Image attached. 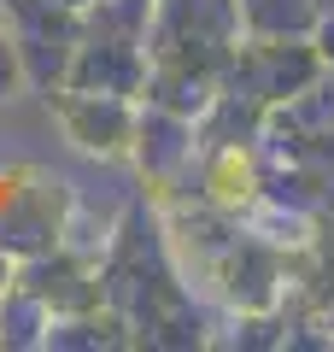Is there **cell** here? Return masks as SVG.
<instances>
[{
	"label": "cell",
	"mask_w": 334,
	"mask_h": 352,
	"mask_svg": "<svg viewBox=\"0 0 334 352\" xmlns=\"http://www.w3.org/2000/svg\"><path fill=\"white\" fill-rule=\"evenodd\" d=\"M65 118H71V129H76V141L82 147H124L129 141V129H135V118H129V106L118 100V94H106V88H82L71 106H65Z\"/></svg>",
	"instance_id": "cell-1"
},
{
	"label": "cell",
	"mask_w": 334,
	"mask_h": 352,
	"mask_svg": "<svg viewBox=\"0 0 334 352\" xmlns=\"http://www.w3.org/2000/svg\"><path fill=\"white\" fill-rule=\"evenodd\" d=\"M12 71H18V53H12V41L0 36V94L12 88Z\"/></svg>",
	"instance_id": "cell-2"
}]
</instances>
